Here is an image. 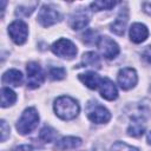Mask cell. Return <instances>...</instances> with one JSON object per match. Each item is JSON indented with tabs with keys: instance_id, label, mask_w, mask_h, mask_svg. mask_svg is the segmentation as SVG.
Listing matches in <instances>:
<instances>
[{
	"instance_id": "obj_1",
	"label": "cell",
	"mask_w": 151,
	"mask_h": 151,
	"mask_svg": "<svg viewBox=\"0 0 151 151\" xmlns=\"http://www.w3.org/2000/svg\"><path fill=\"white\" fill-rule=\"evenodd\" d=\"M79 110L80 107L78 101L68 96H61L54 101V112L64 120H71L76 118L79 113Z\"/></svg>"
},
{
	"instance_id": "obj_2",
	"label": "cell",
	"mask_w": 151,
	"mask_h": 151,
	"mask_svg": "<svg viewBox=\"0 0 151 151\" xmlns=\"http://www.w3.org/2000/svg\"><path fill=\"white\" fill-rule=\"evenodd\" d=\"M38 123H39V114L37 110L34 107H28L22 112L20 119L18 120L17 130L21 134H27L38 126Z\"/></svg>"
},
{
	"instance_id": "obj_3",
	"label": "cell",
	"mask_w": 151,
	"mask_h": 151,
	"mask_svg": "<svg viewBox=\"0 0 151 151\" xmlns=\"http://www.w3.org/2000/svg\"><path fill=\"white\" fill-rule=\"evenodd\" d=\"M86 113L87 117L91 122L96 123V124H104L107 123L111 118V113L110 111L104 107L103 105H100L98 101L96 100H91L87 103L86 106Z\"/></svg>"
},
{
	"instance_id": "obj_4",
	"label": "cell",
	"mask_w": 151,
	"mask_h": 151,
	"mask_svg": "<svg viewBox=\"0 0 151 151\" xmlns=\"http://www.w3.org/2000/svg\"><path fill=\"white\" fill-rule=\"evenodd\" d=\"M51 50L55 55H58L60 58H64V59H72L77 54L76 45L71 40L65 39V38H61V39L57 40L52 45Z\"/></svg>"
},
{
	"instance_id": "obj_5",
	"label": "cell",
	"mask_w": 151,
	"mask_h": 151,
	"mask_svg": "<svg viewBox=\"0 0 151 151\" xmlns=\"http://www.w3.org/2000/svg\"><path fill=\"white\" fill-rule=\"evenodd\" d=\"M8 34L17 45H22L27 40L28 27L22 20H15L8 26Z\"/></svg>"
},
{
	"instance_id": "obj_6",
	"label": "cell",
	"mask_w": 151,
	"mask_h": 151,
	"mask_svg": "<svg viewBox=\"0 0 151 151\" xmlns=\"http://www.w3.org/2000/svg\"><path fill=\"white\" fill-rule=\"evenodd\" d=\"M26 70H27V86L29 88L39 87L44 83V79H45V76H44V72L40 65L38 63L32 61L27 64Z\"/></svg>"
},
{
	"instance_id": "obj_7",
	"label": "cell",
	"mask_w": 151,
	"mask_h": 151,
	"mask_svg": "<svg viewBox=\"0 0 151 151\" xmlns=\"http://www.w3.org/2000/svg\"><path fill=\"white\" fill-rule=\"evenodd\" d=\"M138 80L137 72L132 67H124L119 70L117 76V81L122 90H130L136 86Z\"/></svg>"
},
{
	"instance_id": "obj_8",
	"label": "cell",
	"mask_w": 151,
	"mask_h": 151,
	"mask_svg": "<svg viewBox=\"0 0 151 151\" xmlns=\"http://www.w3.org/2000/svg\"><path fill=\"white\" fill-rule=\"evenodd\" d=\"M97 46L99 48V51L101 52V54L106 58V59H113L119 54V46L116 41H113L111 38L104 35V37H99L98 41H97Z\"/></svg>"
},
{
	"instance_id": "obj_9",
	"label": "cell",
	"mask_w": 151,
	"mask_h": 151,
	"mask_svg": "<svg viewBox=\"0 0 151 151\" xmlns=\"http://www.w3.org/2000/svg\"><path fill=\"white\" fill-rule=\"evenodd\" d=\"M59 19H60V15H59L58 11L47 5L42 6L38 14V21L44 27H50V26L57 24L59 21Z\"/></svg>"
},
{
	"instance_id": "obj_10",
	"label": "cell",
	"mask_w": 151,
	"mask_h": 151,
	"mask_svg": "<svg viewBox=\"0 0 151 151\" xmlns=\"http://www.w3.org/2000/svg\"><path fill=\"white\" fill-rule=\"evenodd\" d=\"M98 90L100 92V96L103 98H105L106 100H114L118 97V91H117L114 83L106 77L101 78V81H100Z\"/></svg>"
},
{
	"instance_id": "obj_11",
	"label": "cell",
	"mask_w": 151,
	"mask_h": 151,
	"mask_svg": "<svg viewBox=\"0 0 151 151\" xmlns=\"http://www.w3.org/2000/svg\"><path fill=\"white\" fill-rule=\"evenodd\" d=\"M149 35V29L144 24L136 22L130 28V39L134 44H140L146 40Z\"/></svg>"
},
{
	"instance_id": "obj_12",
	"label": "cell",
	"mask_w": 151,
	"mask_h": 151,
	"mask_svg": "<svg viewBox=\"0 0 151 151\" xmlns=\"http://www.w3.org/2000/svg\"><path fill=\"white\" fill-rule=\"evenodd\" d=\"M127 20H129L127 8H122L117 19L111 25V31L117 35H123L124 31H125V27H126V24H127Z\"/></svg>"
},
{
	"instance_id": "obj_13",
	"label": "cell",
	"mask_w": 151,
	"mask_h": 151,
	"mask_svg": "<svg viewBox=\"0 0 151 151\" xmlns=\"http://www.w3.org/2000/svg\"><path fill=\"white\" fill-rule=\"evenodd\" d=\"M90 21V17L85 9H79L74 12L70 18V26L73 29H81L84 28Z\"/></svg>"
},
{
	"instance_id": "obj_14",
	"label": "cell",
	"mask_w": 151,
	"mask_h": 151,
	"mask_svg": "<svg viewBox=\"0 0 151 151\" xmlns=\"http://www.w3.org/2000/svg\"><path fill=\"white\" fill-rule=\"evenodd\" d=\"M145 131V119L143 116H134L127 127V134L132 137H139Z\"/></svg>"
},
{
	"instance_id": "obj_15",
	"label": "cell",
	"mask_w": 151,
	"mask_h": 151,
	"mask_svg": "<svg viewBox=\"0 0 151 151\" xmlns=\"http://www.w3.org/2000/svg\"><path fill=\"white\" fill-rule=\"evenodd\" d=\"M2 83L6 85H12V86H20L22 83V73L19 70L12 68L8 70L4 73L2 76Z\"/></svg>"
},
{
	"instance_id": "obj_16",
	"label": "cell",
	"mask_w": 151,
	"mask_h": 151,
	"mask_svg": "<svg viewBox=\"0 0 151 151\" xmlns=\"http://www.w3.org/2000/svg\"><path fill=\"white\" fill-rule=\"evenodd\" d=\"M79 80L83 84H85L88 88L96 90V88L99 87L100 81H101V78L97 73H94L92 71H88V72H85V73L79 74Z\"/></svg>"
},
{
	"instance_id": "obj_17",
	"label": "cell",
	"mask_w": 151,
	"mask_h": 151,
	"mask_svg": "<svg viewBox=\"0 0 151 151\" xmlns=\"http://www.w3.org/2000/svg\"><path fill=\"white\" fill-rule=\"evenodd\" d=\"M81 144V139L78 137H63L55 143V149L57 150H68V149H74L78 147Z\"/></svg>"
},
{
	"instance_id": "obj_18",
	"label": "cell",
	"mask_w": 151,
	"mask_h": 151,
	"mask_svg": "<svg viewBox=\"0 0 151 151\" xmlns=\"http://www.w3.org/2000/svg\"><path fill=\"white\" fill-rule=\"evenodd\" d=\"M77 67H96V68H99L100 67V59H99L97 53L87 52L83 55L81 63Z\"/></svg>"
},
{
	"instance_id": "obj_19",
	"label": "cell",
	"mask_w": 151,
	"mask_h": 151,
	"mask_svg": "<svg viewBox=\"0 0 151 151\" xmlns=\"http://www.w3.org/2000/svg\"><path fill=\"white\" fill-rule=\"evenodd\" d=\"M15 100H17L15 92H13L8 87H4L1 90V106L2 107H7V106L13 105L15 103Z\"/></svg>"
},
{
	"instance_id": "obj_20",
	"label": "cell",
	"mask_w": 151,
	"mask_h": 151,
	"mask_svg": "<svg viewBox=\"0 0 151 151\" xmlns=\"http://www.w3.org/2000/svg\"><path fill=\"white\" fill-rule=\"evenodd\" d=\"M39 137H40V139H42L44 142L51 143V142H53V140L57 138V131H55L53 127L46 125V126H44V127L41 129Z\"/></svg>"
},
{
	"instance_id": "obj_21",
	"label": "cell",
	"mask_w": 151,
	"mask_h": 151,
	"mask_svg": "<svg viewBox=\"0 0 151 151\" xmlns=\"http://www.w3.org/2000/svg\"><path fill=\"white\" fill-rule=\"evenodd\" d=\"M117 4H118V2H116V1H106V0L103 1V0H98V1L91 2L90 7L92 8V11L98 12V11H104V9H111V8H113Z\"/></svg>"
},
{
	"instance_id": "obj_22",
	"label": "cell",
	"mask_w": 151,
	"mask_h": 151,
	"mask_svg": "<svg viewBox=\"0 0 151 151\" xmlns=\"http://www.w3.org/2000/svg\"><path fill=\"white\" fill-rule=\"evenodd\" d=\"M48 76L52 80H61L66 76V71L64 67H51Z\"/></svg>"
},
{
	"instance_id": "obj_23",
	"label": "cell",
	"mask_w": 151,
	"mask_h": 151,
	"mask_svg": "<svg viewBox=\"0 0 151 151\" xmlns=\"http://www.w3.org/2000/svg\"><path fill=\"white\" fill-rule=\"evenodd\" d=\"M111 151H139L137 147H133L124 142H116L111 146Z\"/></svg>"
},
{
	"instance_id": "obj_24",
	"label": "cell",
	"mask_w": 151,
	"mask_h": 151,
	"mask_svg": "<svg viewBox=\"0 0 151 151\" xmlns=\"http://www.w3.org/2000/svg\"><path fill=\"white\" fill-rule=\"evenodd\" d=\"M96 37H97V32H96V31H93V29H87V31L83 34V40H84L85 44H88V45H91V44H97L98 38H96Z\"/></svg>"
},
{
	"instance_id": "obj_25",
	"label": "cell",
	"mask_w": 151,
	"mask_h": 151,
	"mask_svg": "<svg viewBox=\"0 0 151 151\" xmlns=\"http://www.w3.org/2000/svg\"><path fill=\"white\" fill-rule=\"evenodd\" d=\"M38 6V2H35L32 7H28V6H19L18 8H17V11H15V13H17V15H24V17H28L34 9H35V7Z\"/></svg>"
},
{
	"instance_id": "obj_26",
	"label": "cell",
	"mask_w": 151,
	"mask_h": 151,
	"mask_svg": "<svg viewBox=\"0 0 151 151\" xmlns=\"http://www.w3.org/2000/svg\"><path fill=\"white\" fill-rule=\"evenodd\" d=\"M9 136V126L5 120H1V142H5Z\"/></svg>"
},
{
	"instance_id": "obj_27",
	"label": "cell",
	"mask_w": 151,
	"mask_h": 151,
	"mask_svg": "<svg viewBox=\"0 0 151 151\" xmlns=\"http://www.w3.org/2000/svg\"><path fill=\"white\" fill-rule=\"evenodd\" d=\"M142 57H143V59H144L146 63L151 64V45H150V46H147V47L143 51Z\"/></svg>"
},
{
	"instance_id": "obj_28",
	"label": "cell",
	"mask_w": 151,
	"mask_h": 151,
	"mask_svg": "<svg viewBox=\"0 0 151 151\" xmlns=\"http://www.w3.org/2000/svg\"><path fill=\"white\" fill-rule=\"evenodd\" d=\"M142 7H143V11H144L146 14L151 15V1H145V2H143V4H142Z\"/></svg>"
},
{
	"instance_id": "obj_29",
	"label": "cell",
	"mask_w": 151,
	"mask_h": 151,
	"mask_svg": "<svg viewBox=\"0 0 151 151\" xmlns=\"http://www.w3.org/2000/svg\"><path fill=\"white\" fill-rule=\"evenodd\" d=\"M13 151H32V146L31 145H20V146H17Z\"/></svg>"
},
{
	"instance_id": "obj_30",
	"label": "cell",
	"mask_w": 151,
	"mask_h": 151,
	"mask_svg": "<svg viewBox=\"0 0 151 151\" xmlns=\"http://www.w3.org/2000/svg\"><path fill=\"white\" fill-rule=\"evenodd\" d=\"M146 139H147V143L151 145V131L147 132V136H146Z\"/></svg>"
}]
</instances>
